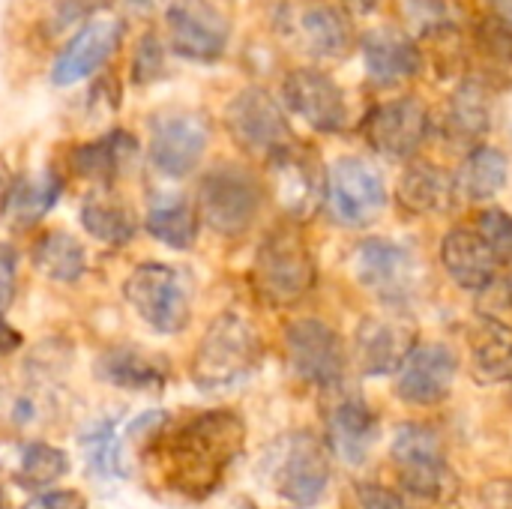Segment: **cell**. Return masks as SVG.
<instances>
[{"label":"cell","mask_w":512,"mask_h":509,"mask_svg":"<svg viewBox=\"0 0 512 509\" xmlns=\"http://www.w3.org/2000/svg\"><path fill=\"white\" fill-rule=\"evenodd\" d=\"M243 444L246 426L237 414L204 411L162 435L150 456L168 492L186 501H204L222 486Z\"/></svg>","instance_id":"cell-1"},{"label":"cell","mask_w":512,"mask_h":509,"mask_svg":"<svg viewBox=\"0 0 512 509\" xmlns=\"http://www.w3.org/2000/svg\"><path fill=\"white\" fill-rule=\"evenodd\" d=\"M261 360L264 345L258 339V330L246 318L225 312L207 327L189 372L198 390L216 393L243 384L261 366Z\"/></svg>","instance_id":"cell-2"},{"label":"cell","mask_w":512,"mask_h":509,"mask_svg":"<svg viewBox=\"0 0 512 509\" xmlns=\"http://www.w3.org/2000/svg\"><path fill=\"white\" fill-rule=\"evenodd\" d=\"M258 474L288 507L312 509L330 486V459L315 435L291 432L270 444Z\"/></svg>","instance_id":"cell-3"},{"label":"cell","mask_w":512,"mask_h":509,"mask_svg":"<svg viewBox=\"0 0 512 509\" xmlns=\"http://www.w3.org/2000/svg\"><path fill=\"white\" fill-rule=\"evenodd\" d=\"M252 282L270 306H294L312 291L315 258L300 231L276 228L267 234L252 264Z\"/></svg>","instance_id":"cell-4"},{"label":"cell","mask_w":512,"mask_h":509,"mask_svg":"<svg viewBox=\"0 0 512 509\" xmlns=\"http://www.w3.org/2000/svg\"><path fill=\"white\" fill-rule=\"evenodd\" d=\"M129 306L156 333H180L189 324V285L171 264H138L123 285Z\"/></svg>","instance_id":"cell-5"},{"label":"cell","mask_w":512,"mask_h":509,"mask_svg":"<svg viewBox=\"0 0 512 509\" xmlns=\"http://www.w3.org/2000/svg\"><path fill=\"white\" fill-rule=\"evenodd\" d=\"M393 468L402 480V486L426 501H441L453 489V474L444 459L441 438L432 426L423 423H405L396 429L393 447Z\"/></svg>","instance_id":"cell-6"},{"label":"cell","mask_w":512,"mask_h":509,"mask_svg":"<svg viewBox=\"0 0 512 509\" xmlns=\"http://www.w3.org/2000/svg\"><path fill=\"white\" fill-rule=\"evenodd\" d=\"M201 219L225 234H243L261 210V183L240 165H219L201 180Z\"/></svg>","instance_id":"cell-7"},{"label":"cell","mask_w":512,"mask_h":509,"mask_svg":"<svg viewBox=\"0 0 512 509\" xmlns=\"http://www.w3.org/2000/svg\"><path fill=\"white\" fill-rule=\"evenodd\" d=\"M327 204L339 225L363 228L375 222L387 207V186L381 171L360 156L336 159L327 174Z\"/></svg>","instance_id":"cell-8"},{"label":"cell","mask_w":512,"mask_h":509,"mask_svg":"<svg viewBox=\"0 0 512 509\" xmlns=\"http://www.w3.org/2000/svg\"><path fill=\"white\" fill-rule=\"evenodd\" d=\"M165 30L174 54L195 63H216L228 48L231 21L210 0H177L165 12Z\"/></svg>","instance_id":"cell-9"},{"label":"cell","mask_w":512,"mask_h":509,"mask_svg":"<svg viewBox=\"0 0 512 509\" xmlns=\"http://www.w3.org/2000/svg\"><path fill=\"white\" fill-rule=\"evenodd\" d=\"M357 282L384 303H402L420 282V261L402 243L372 237L357 246L351 258Z\"/></svg>","instance_id":"cell-10"},{"label":"cell","mask_w":512,"mask_h":509,"mask_svg":"<svg viewBox=\"0 0 512 509\" xmlns=\"http://www.w3.org/2000/svg\"><path fill=\"white\" fill-rule=\"evenodd\" d=\"M225 126L246 153H255L264 159H270L276 150L291 144V126L279 102L261 87H246L228 102Z\"/></svg>","instance_id":"cell-11"},{"label":"cell","mask_w":512,"mask_h":509,"mask_svg":"<svg viewBox=\"0 0 512 509\" xmlns=\"http://www.w3.org/2000/svg\"><path fill=\"white\" fill-rule=\"evenodd\" d=\"M270 183L279 207L294 219H309L327 198V174L321 171L315 153L300 144H288L276 150L270 159Z\"/></svg>","instance_id":"cell-12"},{"label":"cell","mask_w":512,"mask_h":509,"mask_svg":"<svg viewBox=\"0 0 512 509\" xmlns=\"http://www.w3.org/2000/svg\"><path fill=\"white\" fill-rule=\"evenodd\" d=\"M210 141V126L195 111H165L150 123V162L165 177H186L198 168Z\"/></svg>","instance_id":"cell-13"},{"label":"cell","mask_w":512,"mask_h":509,"mask_svg":"<svg viewBox=\"0 0 512 509\" xmlns=\"http://www.w3.org/2000/svg\"><path fill=\"white\" fill-rule=\"evenodd\" d=\"M285 348L291 369L315 384V387H333L342 381L345 372V345L333 327L315 318L291 321L285 330Z\"/></svg>","instance_id":"cell-14"},{"label":"cell","mask_w":512,"mask_h":509,"mask_svg":"<svg viewBox=\"0 0 512 509\" xmlns=\"http://www.w3.org/2000/svg\"><path fill=\"white\" fill-rule=\"evenodd\" d=\"M288 39H294L312 57H342L354 45V27L339 6L324 0L291 3L282 15Z\"/></svg>","instance_id":"cell-15"},{"label":"cell","mask_w":512,"mask_h":509,"mask_svg":"<svg viewBox=\"0 0 512 509\" xmlns=\"http://www.w3.org/2000/svg\"><path fill=\"white\" fill-rule=\"evenodd\" d=\"M120 39H123V21L111 15L90 18L57 54L51 66V81L57 87H69V84L90 78L120 48Z\"/></svg>","instance_id":"cell-16"},{"label":"cell","mask_w":512,"mask_h":509,"mask_svg":"<svg viewBox=\"0 0 512 509\" xmlns=\"http://www.w3.org/2000/svg\"><path fill=\"white\" fill-rule=\"evenodd\" d=\"M426 132H429V111L417 96L390 99V102L378 105L366 120L369 144L390 159L414 156L420 150Z\"/></svg>","instance_id":"cell-17"},{"label":"cell","mask_w":512,"mask_h":509,"mask_svg":"<svg viewBox=\"0 0 512 509\" xmlns=\"http://www.w3.org/2000/svg\"><path fill=\"white\" fill-rule=\"evenodd\" d=\"M459 360L447 345H417L396 375V396L408 405L426 408L450 396Z\"/></svg>","instance_id":"cell-18"},{"label":"cell","mask_w":512,"mask_h":509,"mask_svg":"<svg viewBox=\"0 0 512 509\" xmlns=\"http://www.w3.org/2000/svg\"><path fill=\"white\" fill-rule=\"evenodd\" d=\"M285 102L318 132H339L348 123V102L342 87L321 69H294L285 78Z\"/></svg>","instance_id":"cell-19"},{"label":"cell","mask_w":512,"mask_h":509,"mask_svg":"<svg viewBox=\"0 0 512 509\" xmlns=\"http://www.w3.org/2000/svg\"><path fill=\"white\" fill-rule=\"evenodd\" d=\"M417 330L402 318H366L354 336V357L363 375L396 372L417 348Z\"/></svg>","instance_id":"cell-20"},{"label":"cell","mask_w":512,"mask_h":509,"mask_svg":"<svg viewBox=\"0 0 512 509\" xmlns=\"http://www.w3.org/2000/svg\"><path fill=\"white\" fill-rule=\"evenodd\" d=\"M378 435H381V423L375 411L360 399H345L333 405V411L327 414V444L333 456L342 459L345 465L354 468L363 465L372 447L378 444Z\"/></svg>","instance_id":"cell-21"},{"label":"cell","mask_w":512,"mask_h":509,"mask_svg":"<svg viewBox=\"0 0 512 509\" xmlns=\"http://www.w3.org/2000/svg\"><path fill=\"white\" fill-rule=\"evenodd\" d=\"M363 57H366V72L375 84L390 87L399 84L411 75L420 72L423 66V51L414 39L393 27H378L363 36Z\"/></svg>","instance_id":"cell-22"},{"label":"cell","mask_w":512,"mask_h":509,"mask_svg":"<svg viewBox=\"0 0 512 509\" xmlns=\"http://www.w3.org/2000/svg\"><path fill=\"white\" fill-rule=\"evenodd\" d=\"M441 261L447 273L453 276V282L465 291H486L495 282V273L501 267L492 249L483 243V237L465 228H456L444 237Z\"/></svg>","instance_id":"cell-23"},{"label":"cell","mask_w":512,"mask_h":509,"mask_svg":"<svg viewBox=\"0 0 512 509\" xmlns=\"http://www.w3.org/2000/svg\"><path fill=\"white\" fill-rule=\"evenodd\" d=\"M468 366L480 387L512 381V330L498 318H480L468 336Z\"/></svg>","instance_id":"cell-24"},{"label":"cell","mask_w":512,"mask_h":509,"mask_svg":"<svg viewBox=\"0 0 512 509\" xmlns=\"http://www.w3.org/2000/svg\"><path fill=\"white\" fill-rule=\"evenodd\" d=\"M396 198L408 213L432 216V213L450 210V204L456 198V186L444 168H438L432 162H411L399 177Z\"/></svg>","instance_id":"cell-25"},{"label":"cell","mask_w":512,"mask_h":509,"mask_svg":"<svg viewBox=\"0 0 512 509\" xmlns=\"http://www.w3.org/2000/svg\"><path fill=\"white\" fill-rule=\"evenodd\" d=\"M96 372L102 381H108L120 390H162L168 381L165 360L156 354H147L141 348H132V345L108 348L99 357Z\"/></svg>","instance_id":"cell-26"},{"label":"cell","mask_w":512,"mask_h":509,"mask_svg":"<svg viewBox=\"0 0 512 509\" xmlns=\"http://www.w3.org/2000/svg\"><path fill=\"white\" fill-rule=\"evenodd\" d=\"M510 174V162L498 147H477L468 153V159L462 162L459 174L453 177L456 186V198L465 201H489L495 198Z\"/></svg>","instance_id":"cell-27"},{"label":"cell","mask_w":512,"mask_h":509,"mask_svg":"<svg viewBox=\"0 0 512 509\" xmlns=\"http://www.w3.org/2000/svg\"><path fill=\"white\" fill-rule=\"evenodd\" d=\"M60 180L57 174L45 171L39 177H24L18 183H12L6 201H3V216L12 228L27 231L33 228L60 198Z\"/></svg>","instance_id":"cell-28"},{"label":"cell","mask_w":512,"mask_h":509,"mask_svg":"<svg viewBox=\"0 0 512 509\" xmlns=\"http://www.w3.org/2000/svg\"><path fill=\"white\" fill-rule=\"evenodd\" d=\"M492 123L489 111V84L483 78H468L447 105V132L456 141H474L486 135Z\"/></svg>","instance_id":"cell-29"},{"label":"cell","mask_w":512,"mask_h":509,"mask_svg":"<svg viewBox=\"0 0 512 509\" xmlns=\"http://www.w3.org/2000/svg\"><path fill=\"white\" fill-rule=\"evenodd\" d=\"M135 153V138L129 132H108L105 138L99 141H90V144H81L75 153H72V168L81 174V177H90V180H99V183H108L120 174L123 162Z\"/></svg>","instance_id":"cell-30"},{"label":"cell","mask_w":512,"mask_h":509,"mask_svg":"<svg viewBox=\"0 0 512 509\" xmlns=\"http://www.w3.org/2000/svg\"><path fill=\"white\" fill-rule=\"evenodd\" d=\"M81 225L90 237L108 243V246H126L138 225H135V213L108 195H90L81 207Z\"/></svg>","instance_id":"cell-31"},{"label":"cell","mask_w":512,"mask_h":509,"mask_svg":"<svg viewBox=\"0 0 512 509\" xmlns=\"http://www.w3.org/2000/svg\"><path fill=\"white\" fill-rule=\"evenodd\" d=\"M33 264L42 276L54 282H78L87 270V252L84 246L66 234V231H48L36 249H33Z\"/></svg>","instance_id":"cell-32"},{"label":"cell","mask_w":512,"mask_h":509,"mask_svg":"<svg viewBox=\"0 0 512 509\" xmlns=\"http://www.w3.org/2000/svg\"><path fill=\"white\" fill-rule=\"evenodd\" d=\"M147 231L159 243H165L171 249H189L195 243V237H198V213L180 195L165 198V201H159V204L150 207V213H147Z\"/></svg>","instance_id":"cell-33"},{"label":"cell","mask_w":512,"mask_h":509,"mask_svg":"<svg viewBox=\"0 0 512 509\" xmlns=\"http://www.w3.org/2000/svg\"><path fill=\"white\" fill-rule=\"evenodd\" d=\"M117 420L105 417V420H96L90 423L84 432H81V450L87 456V465H90V474L102 477V480H117V477H126V468H123V447H120V435H117Z\"/></svg>","instance_id":"cell-34"},{"label":"cell","mask_w":512,"mask_h":509,"mask_svg":"<svg viewBox=\"0 0 512 509\" xmlns=\"http://www.w3.org/2000/svg\"><path fill=\"white\" fill-rule=\"evenodd\" d=\"M474 48L477 57L486 69L483 81L492 84H510L512 81V27L501 21H486L474 33Z\"/></svg>","instance_id":"cell-35"},{"label":"cell","mask_w":512,"mask_h":509,"mask_svg":"<svg viewBox=\"0 0 512 509\" xmlns=\"http://www.w3.org/2000/svg\"><path fill=\"white\" fill-rule=\"evenodd\" d=\"M66 471H69V459H66L63 450L48 447V444H27L21 450L15 480H18V486L42 489V486L57 483Z\"/></svg>","instance_id":"cell-36"},{"label":"cell","mask_w":512,"mask_h":509,"mask_svg":"<svg viewBox=\"0 0 512 509\" xmlns=\"http://www.w3.org/2000/svg\"><path fill=\"white\" fill-rule=\"evenodd\" d=\"M402 3H405L408 21L417 27L420 36H426L438 27L456 24V15H459L456 0H402Z\"/></svg>","instance_id":"cell-37"},{"label":"cell","mask_w":512,"mask_h":509,"mask_svg":"<svg viewBox=\"0 0 512 509\" xmlns=\"http://www.w3.org/2000/svg\"><path fill=\"white\" fill-rule=\"evenodd\" d=\"M477 234L492 249L498 264H512V216L504 210H483L477 216Z\"/></svg>","instance_id":"cell-38"},{"label":"cell","mask_w":512,"mask_h":509,"mask_svg":"<svg viewBox=\"0 0 512 509\" xmlns=\"http://www.w3.org/2000/svg\"><path fill=\"white\" fill-rule=\"evenodd\" d=\"M357 504H360V509H408V504L393 489L378 486V483L357 486Z\"/></svg>","instance_id":"cell-39"},{"label":"cell","mask_w":512,"mask_h":509,"mask_svg":"<svg viewBox=\"0 0 512 509\" xmlns=\"http://www.w3.org/2000/svg\"><path fill=\"white\" fill-rule=\"evenodd\" d=\"M15 297V249L0 243V312L9 309Z\"/></svg>","instance_id":"cell-40"},{"label":"cell","mask_w":512,"mask_h":509,"mask_svg":"<svg viewBox=\"0 0 512 509\" xmlns=\"http://www.w3.org/2000/svg\"><path fill=\"white\" fill-rule=\"evenodd\" d=\"M162 63V48L153 42V36H147L138 48V57H135V78L138 81H150L153 75H159V66Z\"/></svg>","instance_id":"cell-41"},{"label":"cell","mask_w":512,"mask_h":509,"mask_svg":"<svg viewBox=\"0 0 512 509\" xmlns=\"http://www.w3.org/2000/svg\"><path fill=\"white\" fill-rule=\"evenodd\" d=\"M24 509H87V501L78 492H45Z\"/></svg>","instance_id":"cell-42"},{"label":"cell","mask_w":512,"mask_h":509,"mask_svg":"<svg viewBox=\"0 0 512 509\" xmlns=\"http://www.w3.org/2000/svg\"><path fill=\"white\" fill-rule=\"evenodd\" d=\"M21 345V336L0 318V357H6V354H12L15 348Z\"/></svg>","instance_id":"cell-43"},{"label":"cell","mask_w":512,"mask_h":509,"mask_svg":"<svg viewBox=\"0 0 512 509\" xmlns=\"http://www.w3.org/2000/svg\"><path fill=\"white\" fill-rule=\"evenodd\" d=\"M492 12H495V21L512 27V0H489Z\"/></svg>","instance_id":"cell-44"},{"label":"cell","mask_w":512,"mask_h":509,"mask_svg":"<svg viewBox=\"0 0 512 509\" xmlns=\"http://www.w3.org/2000/svg\"><path fill=\"white\" fill-rule=\"evenodd\" d=\"M342 3L351 15H369L378 6V0H342Z\"/></svg>","instance_id":"cell-45"},{"label":"cell","mask_w":512,"mask_h":509,"mask_svg":"<svg viewBox=\"0 0 512 509\" xmlns=\"http://www.w3.org/2000/svg\"><path fill=\"white\" fill-rule=\"evenodd\" d=\"M507 300H510V306H512V276L507 279Z\"/></svg>","instance_id":"cell-46"},{"label":"cell","mask_w":512,"mask_h":509,"mask_svg":"<svg viewBox=\"0 0 512 509\" xmlns=\"http://www.w3.org/2000/svg\"><path fill=\"white\" fill-rule=\"evenodd\" d=\"M0 509H9V504H6V495L0 492Z\"/></svg>","instance_id":"cell-47"}]
</instances>
